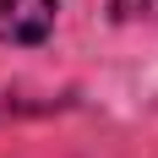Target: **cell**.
<instances>
[{"mask_svg":"<svg viewBox=\"0 0 158 158\" xmlns=\"http://www.w3.org/2000/svg\"><path fill=\"white\" fill-rule=\"evenodd\" d=\"M60 0H0V44H38L55 27Z\"/></svg>","mask_w":158,"mask_h":158,"instance_id":"cell-1","label":"cell"},{"mask_svg":"<svg viewBox=\"0 0 158 158\" xmlns=\"http://www.w3.org/2000/svg\"><path fill=\"white\" fill-rule=\"evenodd\" d=\"M120 22H153L158 27V0H109Z\"/></svg>","mask_w":158,"mask_h":158,"instance_id":"cell-2","label":"cell"}]
</instances>
